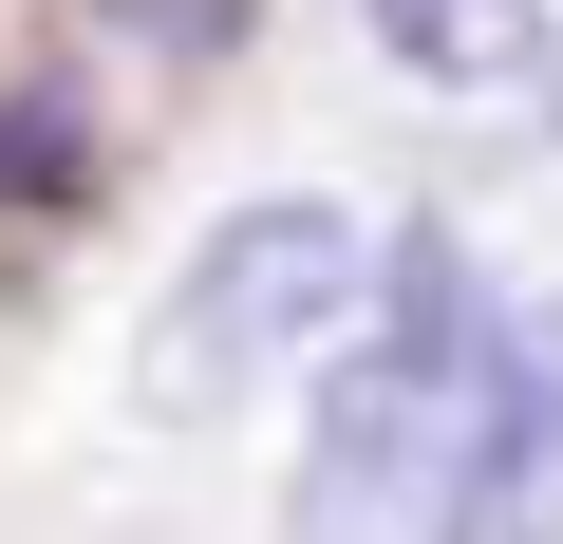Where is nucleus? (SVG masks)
Instances as JSON below:
<instances>
[{
    "mask_svg": "<svg viewBox=\"0 0 563 544\" xmlns=\"http://www.w3.org/2000/svg\"><path fill=\"white\" fill-rule=\"evenodd\" d=\"M432 544H563V301L488 320V413H470V469H451Z\"/></svg>",
    "mask_w": 563,
    "mask_h": 544,
    "instance_id": "7ed1b4c3",
    "label": "nucleus"
},
{
    "mask_svg": "<svg viewBox=\"0 0 563 544\" xmlns=\"http://www.w3.org/2000/svg\"><path fill=\"white\" fill-rule=\"evenodd\" d=\"M544 20H563V0H357V38H376L413 95H526Z\"/></svg>",
    "mask_w": 563,
    "mask_h": 544,
    "instance_id": "20e7f679",
    "label": "nucleus"
},
{
    "mask_svg": "<svg viewBox=\"0 0 563 544\" xmlns=\"http://www.w3.org/2000/svg\"><path fill=\"white\" fill-rule=\"evenodd\" d=\"M488 263L451 225H395L376 244V301L357 338L320 357V432H301V488H282V544H432L451 525V469H470V413H488Z\"/></svg>",
    "mask_w": 563,
    "mask_h": 544,
    "instance_id": "f257e3e1",
    "label": "nucleus"
},
{
    "mask_svg": "<svg viewBox=\"0 0 563 544\" xmlns=\"http://www.w3.org/2000/svg\"><path fill=\"white\" fill-rule=\"evenodd\" d=\"M357 301H376V225H357L339 188H263V207H225V225L188 244L169 320H151V413H225V395H263V376L339 357Z\"/></svg>",
    "mask_w": 563,
    "mask_h": 544,
    "instance_id": "f03ea898",
    "label": "nucleus"
},
{
    "mask_svg": "<svg viewBox=\"0 0 563 544\" xmlns=\"http://www.w3.org/2000/svg\"><path fill=\"white\" fill-rule=\"evenodd\" d=\"M526 95H544V113H563V20H544V57H526Z\"/></svg>",
    "mask_w": 563,
    "mask_h": 544,
    "instance_id": "39448f33",
    "label": "nucleus"
}]
</instances>
